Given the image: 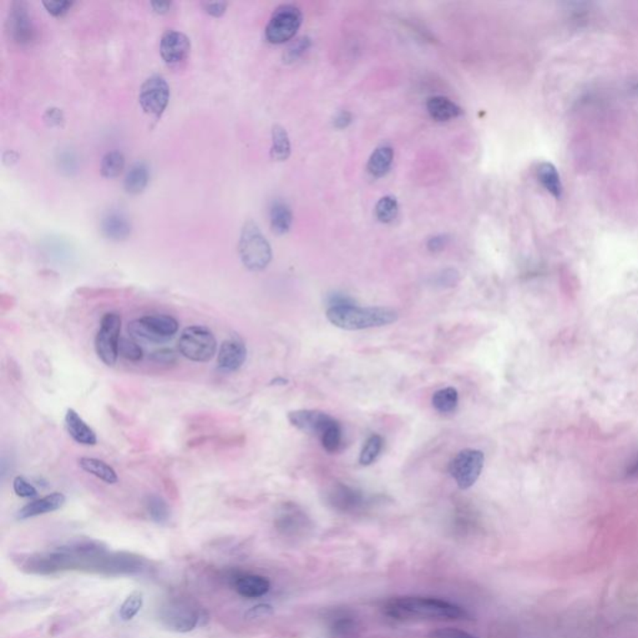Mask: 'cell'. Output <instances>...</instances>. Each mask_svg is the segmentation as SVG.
<instances>
[{"label": "cell", "instance_id": "37", "mask_svg": "<svg viewBox=\"0 0 638 638\" xmlns=\"http://www.w3.org/2000/svg\"><path fill=\"white\" fill-rule=\"evenodd\" d=\"M310 39L308 38H301L297 41H294L291 47H288L286 50V54H284V61L286 63H293L296 61L297 59L301 58L303 54L307 52V49L310 47Z\"/></svg>", "mask_w": 638, "mask_h": 638}, {"label": "cell", "instance_id": "30", "mask_svg": "<svg viewBox=\"0 0 638 638\" xmlns=\"http://www.w3.org/2000/svg\"><path fill=\"white\" fill-rule=\"evenodd\" d=\"M319 440L322 443L324 450L328 451L331 454L340 451L342 444H343V430L340 427V423L338 420H334L327 427V430L322 434Z\"/></svg>", "mask_w": 638, "mask_h": 638}, {"label": "cell", "instance_id": "45", "mask_svg": "<svg viewBox=\"0 0 638 638\" xmlns=\"http://www.w3.org/2000/svg\"><path fill=\"white\" fill-rule=\"evenodd\" d=\"M44 119H45V121L49 125L56 126V125H60V123H63L64 116H63L61 110H59L56 107H52V109H47L45 115H44Z\"/></svg>", "mask_w": 638, "mask_h": 638}, {"label": "cell", "instance_id": "31", "mask_svg": "<svg viewBox=\"0 0 638 638\" xmlns=\"http://www.w3.org/2000/svg\"><path fill=\"white\" fill-rule=\"evenodd\" d=\"M125 167V158L120 151H110L101 160V174L106 179H114L121 174Z\"/></svg>", "mask_w": 638, "mask_h": 638}, {"label": "cell", "instance_id": "25", "mask_svg": "<svg viewBox=\"0 0 638 638\" xmlns=\"http://www.w3.org/2000/svg\"><path fill=\"white\" fill-rule=\"evenodd\" d=\"M149 183V170L144 162H136L130 167L126 174L123 186L128 194L137 195L142 192Z\"/></svg>", "mask_w": 638, "mask_h": 638}, {"label": "cell", "instance_id": "3", "mask_svg": "<svg viewBox=\"0 0 638 638\" xmlns=\"http://www.w3.org/2000/svg\"><path fill=\"white\" fill-rule=\"evenodd\" d=\"M241 261L247 270L262 271L270 264L272 250L267 238L252 220L247 221L238 242Z\"/></svg>", "mask_w": 638, "mask_h": 638}, {"label": "cell", "instance_id": "27", "mask_svg": "<svg viewBox=\"0 0 638 638\" xmlns=\"http://www.w3.org/2000/svg\"><path fill=\"white\" fill-rule=\"evenodd\" d=\"M291 155V141L287 131L281 125H275L272 129V149L271 156L275 161H286Z\"/></svg>", "mask_w": 638, "mask_h": 638}, {"label": "cell", "instance_id": "41", "mask_svg": "<svg viewBox=\"0 0 638 638\" xmlns=\"http://www.w3.org/2000/svg\"><path fill=\"white\" fill-rule=\"evenodd\" d=\"M151 359L155 363L158 364H172L176 362V353L171 348H161L158 351H153L151 354Z\"/></svg>", "mask_w": 638, "mask_h": 638}, {"label": "cell", "instance_id": "1", "mask_svg": "<svg viewBox=\"0 0 638 638\" xmlns=\"http://www.w3.org/2000/svg\"><path fill=\"white\" fill-rule=\"evenodd\" d=\"M384 614L390 618L407 620H463L468 612L457 603L422 596H403L388 600Z\"/></svg>", "mask_w": 638, "mask_h": 638}, {"label": "cell", "instance_id": "49", "mask_svg": "<svg viewBox=\"0 0 638 638\" xmlns=\"http://www.w3.org/2000/svg\"><path fill=\"white\" fill-rule=\"evenodd\" d=\"M627 475L628 476H638V457L631 464V466L627 469Z\"/></svg>", "mask_w": 638, "mask_h": 638}, {"label": "cell", "instance_id": "22", "mask_svg": "<svg viewBox=\"0 0 638 638\" xmlns=\"http://www.w3.org/2000/svg\"><path fill=\"white\" fill-rule=\"evenodd\" d=\"M271 227L277 234H287L292 226L293 216L289 206L281 199L272 202L270 208Z\"/></svg>", "mask_w": 638, "mask_h": 638}, {"label": "cell", "instance_id": "7", "mask_svg": "<svg viewBox=\"0 0 638 638\" xmlns=\"http://www.w3.org/2000/svg\"><path fill=\"white\" fill-rule=\"evenodd\" d=\"M121 333V318L117 313H106L100 322L95 338V351L100 360L107 367H114L119 358V344Z\"/></svg>", "mask_w": 638, "mask_h": 638}, {"label": "cell", "instance_id": "21", "mask_svg": "<svg viewBox=\"0 0 638 638\" xmlns=\"http://www.w3.org/2000/svg\"><path fill=\"white\" fill-rule=\"evenodd\" d=\"M429 115L436 121H449L462 115V107L444 96H434L427 100Z\"/></svg>", "mask_w": 638, "mask_h": 638}, {"label": "cell", "instance_id": "38", "mask_svg": "<svg viewBox=\"0 0 638 638\" xmlns=\"http://www.w3.org/2000/svg\"><path fill=\"white\" fill-rule=\"evenodd\" d=\"M13 489L19 498H36L38 490L23 476H17L13 481Z\"/></svg>", "mask_w": 638, "mask_h": 638}, {"label": "cell", "instance_id": "15", "mask_svg": "<svg viewBox=\"0 0 638 638\" xmlns=\"http://www.w3.org/2000/svg\"><path fill=\"white\" fill-rule=\"evenodd\" d=\"M247 348L245 342L238 337L223 340L217 356V365L223 372H236L245 364Z\"/></svg>", "mask_w": 638, "mask_h": 638}, {"label": "cell", "instance_id": "34", "mask_svg": "<svg viewBox=\"0 0 638 638\" xmlns=\"http://www.w3.org/2000/svg\"><path fill=\"white\" fill-rule=\"evenodd\" d=\"M142 605H144V598H142V593L140 591H134L132 593H130L129 596L126 598V600L121 605L120 611H119L120 618L123 621L132 620L140 612V609H142Z\"/></svg>", "mask_w": 638, "mask_h": 638}, {"label": "cell", "instance_id": "13", "mask_svg": "<svg viewBox=\"0 0 638 638\" xmlns=\"http://www.w3.org/2000/svg\"><path fill=\"white\" fill-rule=\"evenodd\" d=\"M288 422L301 432L318 438L327 430V427L335 420L333 416H329L321 410L299 409L288 413Z\"/></svg>", "mask_w": 638, "mask_h": 638}, {"label": "cell", "instance_id": "39", "mask_svg": "<svg viewBox=\"0 0 638 638\" xmlns=\"http://www.w3.org/2000/svg\"><path fill=\"white\" fill-rule=\"evenodd\" d=\"M429 638H478L471 633L459 630V628H453V627H446V628H439L435 630L429 635Z\"/></svg>", "mask_w": 638, "mask_h": 638}, {"label": "cell", "instance_id": "2", "mask_svg": "<svg viewBox=\"0 0 638 638\" xmlns=\"http://www.w3.org/2000/svg\"><path fill=\"white\" fill-rule=\"evenodd\" d=\"M327 319L344 331L379 328L398 321L397 310L387 307H358L357 305L329 307Z\"/></svg>", "mask_w": 638, "mask_h": 638}, {"label": "cell", "instance_id": "48", "mask_svg": "<svg viewBox=\"0 0 638 638\" xmlns=\"http://www.w3.org/2000/svg\"><path fill=\"white\" fill-rule=\"evenodd\" d=\"M151 6H153V10L158 14H165L170 10L172 3L171 1H153Z\"/></svg>", "mask_w": 638, "mask_h": 638}, {"label": "cell", "instance_id": "8", "mask_svg": "<svg viewBox=\"0 0 638 638\" xmlns=\"http://www.w3.org/2000/svg\"><path fill=\"white\" fill-rule=\"evenodd\" d=\"M484 453L476 449L459 451L449 464V473L462 490H468L479 479L484 468Z\"/></svg>", "mask_w": 638, "mask_h": 638}, {"label": "cell", "instance_id": "26", "mask_svg": "<svg viewBox=\"0 0 638 638\" xmlns=\"http://www.w3.org/2000/svg\"><path fill=\"white\" fill-rule=\"evenodd\" d=\"M538 179L541 185L550 192L554 197L560 199L562 195V183L556 167L550 162H542L538 167Z\"/></svg>", "mask_w": 638, "mask_h": 638}, {"label": "cell", "instance_id": "12", "mask_svg": "<svg viewBox=\"0 0 638 638\" xmlns=\"http://www.w3.org/2000/svg\"><path fill=\"white\" fill-rule=\"evenodd\" d=\"M275 526L283 536L298 538L310 530V522L308 516L297 505L286 503L275 514Z\"/></svg>", "mask_w": 638, "mask_h": 638}, {"label": "cell", "instance_id": "20", "mask_svg": "<svg viewBox=\"0 0 638 638\" xmlns=\"http://www.w3.org/2000/svg\"><path fill=\"white\" fill-rule=\"evenodd\" d=\"M101 232L109 240H126L131 234V223L121 212H109L101 220Z\"/></svg>", "mask_w": 638, "mask_h": 638}, {"label": "cell", "instance_id": "6", "mask_svg": "<svg viewBox=\"0 0 638 638\" xmlns=\"http://www.w3.org/2000/svg\"><path fill=\"white\" fill-rule=\"evenodd\" d=\"M217 340L210 329L204 326H191L182 331L179 351L188 360L205 363L216 354Z\"/></svg>", "mask_w": 638, "mask_h": 638}, {"label": "cell", "instance_id": "35", "mask_svg": "<svg viewBox=\"0 0 638 638\" xmlns=\"http://www.w3.org/2000/svg\"><path fill=\"white\" fill-rule=\"evenodd\" d=\"M119 356L129 362H140L144 357V351L140 344L132 340L131 337H121L120 344H119Z\"/></svg>", "mask_w": 638, "mask_h": 638}, {"label": "cell", "instance_id": "10", "mask_svg": "<svg viewBox=\"0 0 638 638\" xmlns=\"http://www.w3.org/2000/svg\"><path fill=\"white\" fill-rule=\"evenodd\" d=\"M170 100V88L164 77L153 75L142 84L139 102L147 115L160 117L164 114Z\"/></svg>", "mask_w": 638, "mask_h": 638}, {"label": "cell", "instance_id": "11", "mask_svg": "<svg viewBox=\"0 0 638 638\" xmlns=\"http://www.w3.org/2000/svg\"><path fill=\"white\" fill-rule=\"evenodd\" d=\"M6 25L9 36L19 45H30L36 40V26L24 1L13 3Z\"/></svg>", "mask_w": 638, "mask_h": 638}, {"label": "cell", "instance_id": "17", "mask_svg": "<svg viewBox=\"0 0 638 638\" xmlns=\"http://www.w3.org/2000/svg\"><path fill=\"white\" fill-rule=\"evenodd\" d=\"M65 501H66V498H65L64 494L53 492L44 498L36 499L34 501L26 503L25 506L19 510L17 517L19 520H26V519L36 517V516L58 511L64 506Z\"/></svg>", "mask_w": 638, "mask_h": 638}, {"label": "cell", "instance_id": "24", "mask_svg": "<svg viewBox=\"0 0 638 638\" xmlns=\"http://www.w3.org/2000/svg\"><path fill=\"white\" fill-rule=\"evenodd\" d=\"M79 466L89 474L94 475L100 480L105 481L106 484H116V471L105 462L95 459V457H82L79 459Z\"/></svg>", "mask_w": 638, "mask_h": 638}, {"label": "cell", "instance_id": "18", "mask_svg": "<svg viewBox=\"0 0 638 638\" xmlns=\"http://www.w3.org/2000/svg\"><path fill=\"white\" fill-rule=\"evenodd\" d=\"M65 427L68 433L77 444L94 446L98 443V436L94 430L84 422L77 410L68 409L65 414Z\"/></svg>", "mask_w": 638, "mask_h": 638}, {"label": "cell", "instance_id": "33", "mask_svg": "<svg viewBox=\"0 0 638 638\" xmlns=\"http://www.w3.org/2000/svg\"><path fill=\"white\" fill-rule=\"evenodd\" d=\"M398 201L393 196L381 197L375 206V216L383 223L392 222L398 215Z\"/></svg>", "mask_w": 638, "mask_h": 638}, {"label": "cell", "instance_id": "4", "mask_svg": "<svg viewBox=\"0 0 638 638\" xmlns=\"http://www.w3.org/2000/svg\"><path fill=\"white\" fill-rule=\"evenodd\" d=\"M158 615L166 630L177 633L191 632L202 620L201 611L183 598H171L162 603Z\"/></svg>", "mask_w": 638, "mask_h": 638}, {"label": "cell", "instance_id": "23", "mask_svg": "<svg viewBox=\"0 0 638 638\" xmlns=\"http://www.w3.org/2000/svg\"><path fill=\"white\" fill-rule=\"evenodd\" d=\"M394 158V151L390 146L383 145L375 149L374 153L369 158L367 170L373 177H381L390 170Z\"/></svg>", "mask_w": 638, "mask_h": 638}, {"label": "cell", "instance_id": "46", "mask_svg": "<svg viewBox=\"0 0 638 638\" xmlns=\"http://www.w3.org/2000/svg\"><path fill=\"white\" fill-rule=\"evenodd\" d=\"M227 8V4L226 3H222V1H216V3H206L205 9L206 12L208 14H211L213 17H221L225 10Z\"/></svg>", "mask_w": 638, "mask_h": 638}, {"label": "cell", "instance_id": "47", "mask_svg": "<svg viewBox=\"0 0 638 638\" xmlns=\"http://www.w3.org/2000/svg\"><path fill=\"white\" fill-rule=\"evenodd\" d=\"M351 121V116L349 112H342L334 117V125L335 128L338 129H343V128H347Z\"/></svg>", "mask_w": 638, "mask_h": 638}, {"label": "cell", "instance_id": "42", "mask_svg": "<svg viewBox=\"0 0 638 638\" xmlns=\"http://www.w3.org/2000/svg\"><path fill=\"white\" fill-rule=\"evenodd\" d=\"M459 282V273L455 270H445L436 277L440 287H453Z\"/></svg>", "mask_w": 638, "mask_h": 638}, {"label": "cell", "instance_id": "28", "mask_svg": "<svg viewBox=\"0 0 638 638\" xmlns=\"http://www.w3.org/2000/svg\"><path fill=\"white\" fill-rule=\"evenodd\" d=\"M432 403L436 411L441 414H449L457 409L459 404V394L455 388L448 387L434 393Z\"/></svg>", "mask_w": 638, "mask_h": 638}, {"label": "cell", "instance_id": "36", "mask_svg": "<svg viewBox=\"0 0 638 638\" xmlns=\"http://www.w3.org/2000/svg\"><path fill=\"white\" fill-rule=\"evenodd\" d=\"M358 630L357 621L353 620L348 616H342L338 617V620L334 621L331 626V631L333 636L338 638H349L356 635Z\"/></svg>", "mask_w": 638, "mask_h": 638}, {"label": "cell", "instance_id": "9", "mask_svg": "<svg viewBox=\"0 0 638 638\" xmlns=\"http://www.w3.org/2000/svg\"><path fill=\"white\" fill-rule=\"evenodd\" d=\"M302 24V13L297 6L284 4L275 9L266 26V39L271 44H283L296 36Z\"/></svg>", "mask_w": 638, "mask_h": 638}, {"label": "cell", "instance_id": "16", "mask_svg": "<svg viewBox=\"0 0 638 638\" xmlns=\"http://www.w3.org/2000/svg\"><path fill=\"white\" fill-rule=\"evenodd\" d=\"M329 505L340 512H354L363 508V494L346 484H335L327 494Z\"/></svg>", "mask_w": 638, "mask_h": 638}, {"label": "cell", "instance_id": "29", "mask_svg": "<svg viewBox=\"0 0 638 638\" xmlns=\"http://www.w3.org/2000/svg\"><path fill=\"white\" fill-rule=\"evenodd\" d=\"M145 508L153 522L162 525L170 520V508L161 496L155 494L147 495L145 498Z\"/></svg>", "mask_w": 638, "mask_h": 638}, {"label": "cell", "instance_id": "32", "mask_svg": "<svg viewBox=\"0 0 638 638\" xmlns=\"http://www.w3.org/2000/svg\"><path fill=\"white\" fill-rule=\"evenodd\" d=\"M383 449V438L378 434L370 435L359 455V463L363 466H368L374 463Z\"/></svg>", "mask_w": 638, "mask_h": 638}, {"label": "cell", "instance_id": "5", "mask_svg": "<svg viewBox=\"0 0 638 638\" xmlns=\"http://www.w3.org/2000/svg\"><path fill=\"white\" fill-rule=\"evenodd\" d=\"M130 337L132 340L150 343H165L179 332V322L169 314H150L129 323Z\"/></svg>", "mask_w": 638, "mask_h": 638}, {"label": "cell", "instance_id": "19", "mask_svg": "<svg viewBox=\"0 0 638 638\" xmlns=\"http://www.w3.org/2000/svg\"><path fill=\"white\" fill-rule=\"evenodd\" d=\"M234 590L242 598H262L270 592L271 582L261 575H240L234 580Z\"/></svg>", "mask_w": 638, "mask_h": 638}, {"label": "cell", "instance_id": "43", "mask_svg": "<svg viewBox=\"0 0 638 638\" xmlns=\"http://www.w3.org/2000/svg\"><path fill=\"white\" fill-rule=\"evenodd\" d=\"M273 614V609L271 607L270 605H257L255 607H252L248 612H247V618L250 620H256V618H264V617H268V616Z\"/></svg>", "mask_w": 638, "mask_h": 638}, {"label": "cell", "instance_id": "44", "mask_svg": "<svg viewBox=\"0 0 638 638\" xmlns=\"http://www.w3.org/2000/svg\"><path fill=\"white\" fill-rule=\"evenodd\" d=\"M448 237L444 234L434 236L430 240L427 241V250L432 252H439L444 250L446 243H448Z\"/></svg>", "mask_w": 638, "mask_h": 638}, {"label": "cell", "instance_id": "14", "mask_svg": "<svg viewBox=\"0 0 638 638\" xmlns=\"http://www.w3.org/2000/svg\"><path fill=\"white\" fill-rule=\"evenodd\" d=\"M190 40L181 31H166L160 43V53L167 64H179L188 58L190 53Z\"/></svg>", "mask_w": 638, "mask_h": 638}, {"label": "cell", "instance_id": "40", "mask_svg": "<svg viewBox=\"0 0 638 638\" xmlns=\"http://www.w3.org/2000/svg\"><path fill=\"white\" fill-rule=\"evenodd\" d=\"M73 1H68V0H56V1H44L43 6H45L47 12L50 14H53L54 17H61L64 15L65 13L68 10H70L71 6H73Z\"/></svg>", "mask_w": 638, "mask_h": 638}]
</instances>
